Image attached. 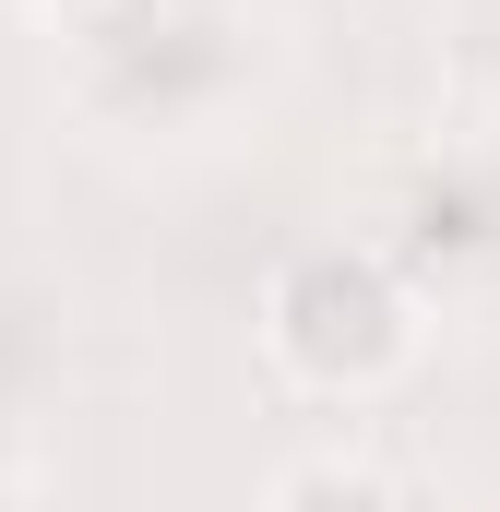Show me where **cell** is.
<instances>
[{
	"label": "cell",
	"instance_id": "5b68a950",
	"mask_svg": "<svg viewBox=\"0 0 500 512\" xmlns=\"http://www.w3.org/2000/svg\"><path fill=\"white\" fill-rule=\"evenodd\" d=\"M262 512H417V501L381 477L370 453H298V465H274Z\"/></svg>",
	"mask_w": 500,
	"mask_h": 512
},
{
	"label": "cell",
	"instance_id": "6da1fadb",
	"mask_svg": "<svg viewBox=\"0 0 500 512\" xmlns=\"http://www.w3.org/2000/svg\"><path fill=\"white\" fill-rule=\"evenodd\" d=\"M48 36L96 143H227L286 72L274 0H48Z\"/></svg>",
	"mask_w": 500,
	"mask_h": 512
},
{
	"label": "cell",
	"instance_id": "3957f363",
	"mask_svg": "<svg viewBox=\"0 0 500 512\" xmlns=\"http://www.w3.org/2000/svg\"><path fill=\"white\" fill-rule=\"evenodd\" d=\"M358 239L417 298H489L500 286V143L489 131L393 143L370 179H358Z\"/></svg>",
	"mask_w": 500,
	"mask_h": 512
},
{
	"label": "cell",
	"instance_id": "7a4b0ae2",
	"mask_svg": "<svg viewBox=\"0 0 500 512\" xmlns=\"http://www.w3.org/2000/svg\"><path fill=\"white\" fill-rule=\"evenodd\" d=\"M429 346V298L346 227V239H298L262 274V358L322 405H370L417 370Z\"/></svg>",
	"mask_w": 500,
	"mask_h": 512
},
{
	"label": "cell",
	"instance_id": "277c9868",
	"mask_svg": "<svg viewBox=\"0 0 500 512\" xmlns=\"http://www.w3.org/2000/svg\"><path fill=\"white\" fill-rule=\"evenodd\" d=\"M60 370H72V346H60V310H48V286L0 274V489H12V477L48 453Z\"/></svg>",
	"mask_w": 500,
	"mask_h": 512
},
{
	"label": "cell",
	"instance_id": "8992f818",
	"mask_svg": "<svg viewBox=\"0 0 500 512\" xmlns=\"http://www.w3.org/2000/svg\"><path fill=\"white\" fill-rule=\"evenodd\" d=\"M0 512H36V501H24V489H0Z\"/></svg>",
	"mask_w": 500,
	"mask_h": 512
}]
</instances>
